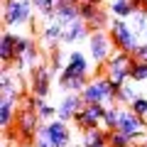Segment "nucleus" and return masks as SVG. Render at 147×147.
<instances>
[{"instance_id": "1", "label": "nucleus", "mask_w": 147, "mask_h": 147, "mask_svg": "<svg viewBox=\"0 0 147 147\" xmlns=\"http://www.w3.org/2000/svg\"><path fill=\"white\" fill-rule=\"evenodd\" d=\"M108 34H110V39H113V44H115V49L127 52V54H135L137 49H140V44H142V39L132 32L130 22L120 20V17H113V20H110Z\"/></svg>"}, {"instance_id": "2", "label": "nucleus", "mask_w": 147, "mask_h": 147, "mask_svg": "<svg viewBox=\"0 0 147 147\" xmlns=\"http://www.w3.org/2000/svg\"><path fill=\"white\" fill-rule=\"evenodd\" d=\"M32 12H34L32 0H3V30H10V27L17 30L32 22Z\"/></svg>"}, {"instance_id": "3", "label": "nucleus", "mask_w": 147, "mask_h": 147, "mask_svg": "<svg viewBox=\"0 0 147 147\" xmlns=\"http://www.w3.org/2000/svg\"><path fill=\"white\" fill-rule=\"evenodd\" d=\"M86 44H88L91 61H93L96 66H98V71H100V66H105V61H108V59L113 57V52H115V44L110 39L108 30H91Z\"/></svg>"}, {"instance_id": "4", "label": "nucleus", "mask_w": 147, "mask_h": 147, "mask_svg": "<svg viewBox=\"0 0 147 147\" xmlns=\"http://www.w3.org/2000/svg\"><path fill=\"white\" fill-rule=\"evenodd\" d=\"M132 61H135V57H132V54L115 49V52H113V57L105 61L103 74L108 76L110 81H115V84H125V81H130V69H132Z\"/></svg>"}, {"instance_id": "5", "label": "nucleus", "mask_w": 147, "mask_h": 147, "mask_svg": "<svg viewBox=\"0 0 147 147\" xmlns=\"http://www.w3.org/2000/svg\"><path fill=\"white\" fill-rule=\"evenodd\" d=\"M52 79H54V74L47 64L32 69L30 71V93L37 96V98H47L52 93Z\"/></svg>"}, {"instance_id": "6", "label": "nucleus", "mask_w": 147, "mask_h": 147, "mask_svg": "<svg viewBox=\"0 0 147 147\" xmlns=\"http://www.w3.org/2000/svg\"><path fill=\"white\" fill-rule=\"evenodd\" d=\"M88 69H91V61L81 49H71L69 52V59H66V66H64L59 81H66L71 76H88Z\"/></svg>"}, {"instance_id": "7", "label": "nucleus", "mask_w": 147, "mask_h": 147, "mask_svg": "<svg viewBox=\"0 0 147 147\" xmlns=\"http://www.w3.org/2000/svg\"><path fill=\"white\" fill-rule=\"evenodd\" d=\"M17 132H20V137H25L27 142L37 140V127H39V115H37V110L32 108H22L20 113H17Z\"/></svg>"}, {"instance_id": "8", "label": "nucleus", "mask_w": 147, "mask_h": 147, "mask_svg": "<svg viewBox=\"0 0 147 147\" xmlns=\"http://www.w3.org/2000/svg\"><path fill=\"white\" fill-rule=\"evenodd\" d=\"M57 108H59V120H64V123H71L74 118H76V113H81V110L86 108V100L81 98V93H66L61 100L57 103Z\"/></svg>"}, {"instance_id": "9", "label": "nucleus", "mask_w": 147, "mask_h": 147, "mask_svg": "<svg viewBox=\"0 0 147 147\" xmlns=\"http://www.w3.org/2000/svg\"><path fill=\"white\" fill-rule=\"evenodd\" d=\"M47 140L52 147H69L71 145V127L64 120L54 118V120L47 123Z\"/></svg>"}, {"instance_id": "10", "label": "nucleus", "mask_w": 147, "mask_h": 147, "mask_svg": "<svg viewBox=\"0 0 147 147\" xmlns=\"http://www.w3.org/2000/svg\"><path fill=\"white\" fill-rule=\"evenodd\" d=\"M118 130H120L123 135H127V137H135V135H140V132L147 130V120H145V118H140V115H135L130 108H123Z\"/></svg>"}, {"instance_id": "11", "label": "nucleus", "mask_w": 147, "mask_h": 147, "mask_svg": "<svg viewBox=\"0 0 147 147\" xmlns=\"http://www.w3.org/2000/svg\"><path fill=\"white\" fill-rule=\"evenodd\" d=\"M17 32L3 30V39H0V59H3V66H12L17 59Z\"/></svg>"}, {"instance_id": "12", "label": "nucleus", "mask_w": 147, "mask_h": 147, "mask_svg": "<svg viewBox=\"0 0 147 147\" xmlns=\"http://www.w3.org/2000/svg\"><path fill=\"white\" fill-rule=\"evenodd\" d=\"M88 34H91L88 25H86L84 20H76V22H71V25L64 27L61 44H76V42H81V39H88Z\"/></svg>"}, {"instance_id": "13", "label": "nucleus", "mask_w": 147, "mask_h": 147, "mask_svg": "<svg viewBox=\"0 0 147 147\" xmlns=\"http://www.w3.org/2000/svg\"><path fill=\"white\" fill-rule=\"evenodd\" d=\"M54 20L59 25H71V22L81 20L79 15V5H74V3H64V0H57V7H54Z\"/></svg>"}, {"instance_id": "14", "label": "nucleus", "mask_w": 147, "mask_h": 147, "mask_svg": "<svg viewBox=\"0 0 147 147\" xmlns=\"http://www.w3.org/2000/svg\"><path fill=\"white\" fill-rule=\"evenodd\" d=\"M61 34H64V25H59L57 20H52V22H47L44 25V30H42V42L47 44L49 49H57L59 44H61Z\"/></svg>"}, {"instance_id": "15", "label": "nucleus", "mask_w": 147, "mask_h": 147, "mask_svg": "<svg viewBox=\"0 0 147 147\" xmlns=\"http://www.w3.org/2000/svg\"><path fill=\"white\" fill-rule=\"evenodd\" d=\"M110 132L105 127H96V130H86L81 137V147H108Z\"/></svg>"}, {"instance_id": "16", "label": "nucleus", "mask_w": 147, "mask_h": 147, "mask_svg": "<svg viewBox=\"0 0 147 147\" xmlns=\"http://www.w3.org/2000/svg\"><path fill=\"white\" fill-rule=\"evenodd\" d=\"M108 10H110V15L113 17H120V20H130L132 15H135L140 7L132 3V0H113L108 5Z\"/></svg>"}, {"instance_id": "17", "label": "nucleus", "mask_w": 147, "mask_h": 147, "mask_svg": "<svg viewBox=\"0 0 147 147\" xmlns=\"http://www.w3.org/2000/svg\"><path fill=\"white\" fill-rule=\"evenodd\" d=\"M120 115H123V105H108V110H105V118L103 123H100V127H105L108 132H115L118 125H120Z\"/></svg>"}, {"instance_id": "18", "label": "nucleus", "mask_w": 147, "mask_h": 147, "mask_svg": "<svg viewBox=\"0 0 147 147\" xmlns=\"http://www.w3.org/2000/svg\"><path fill=\"white\" fill-rule=\"evenodd\" d=\"M15 108H17V100H10V98H0V125L10 127L12 120H15Z\"/></svg>"}, {"instance_id": "19", "label": "nucleus", "mask_w": 147, "mask_h": 147, "mask_svg": "<svg viewBox=\"0 0 147 147\" xmlns=\"http://www.w3.org/2000/svg\"><path fill=\"white\" fill-rule=\"evenodd\" d=\"M127 22H130L132 32L140 37L142 42H147V12H145V10H137V12H135V15H132Z\"/></svg>"}, {"instance_id": "20", "label": "nucleus", "mask_w": 147, "mask_h": 147, "mask_svg": "<svg viewBox=\"0 0 147 147\" xmlns=\"http://www.w3.org/2000/svg\"><path fill=\"white\" fill-rule=\"evenodd\" d=\"M88 76H71V79H66V81H59L57 86H61L66 93H84V88L88 86Z\"/></svg>"}, {"instance_id": "21", "label": "nucleus", "mask_w": 147, "mask_h": 147, "mask_svg": "<svg viewBox=\"0 0 147 147\" xmlns=\"http://www.w3.org/2000/svg\"><path fill=\"white\" fill-rule=\"evenodd\" d=\"M74 125L79 127L81 132H86V130H96V127H100V120H96L88 110L84 108L81 113H76V118H74Z\"/></svg>"}, {"instance_id": "22", "label": "nucleus", "mask_w": 147, "mask_h": 147, "mask_svg": "<svg viewBox=\"0 0 147 147\" xmlns=\"http://www.w3.org/2000/svg\"><path fill=\"white\" fill-rule=\"evenodd\" d=\"M137 96H140V93H137L135 84H132V81H125V84L120 86V93H118V100H115V103L123 105V108H127V105H130Z\"/></svg>"}, {"instance_id": "23", "label": "nucleus", "mask_w": 147, "mask_h": 147, "mask_svg": "<svg viewBox=\"0 0 147 147\" xmlns=\"http://www.w3.org/2000/svg\"><path fill=\"white\" fill-rule=\"evenodd\" d=\"M34 12H39V17H44L47 22L54 20V7H57V0H32Z\"/></svg>"}, {"instance_id": "24", "label": "nucleus", "mask_w": 147, "mask_h": 147, "mask_svg": "<svg viewBox=\"0 0 147 147\" xmlns=\"http://www.w3.org/2000/svg\"><path fill=\"white\" fill-rule=\"evenodd\" d=\"M130 81H135V84H142V81H147V61H132V69H130Z\"/></svg>"}, {"instance_id": "25", "label": "nucleus", "mask_w": 147, "mask_h": 147, "mask_svg": "<svg viewBox=\"0 0 147 147\" xmlns=\"http://www.w3.org/2000/svg\"><path fill=\"white\" fill-rule=\"evenodd\" d=\"M108 147H132V137H127L120 130H115V132H110V137H108Z\"/></svg>"}, {"instance_id": "26", "label": "nucleus", "mask_w": 147, "mask_h": 147, "mask_svg": "<svg viewBox=\"0 0 147 147\" xmlns=\"http://www.w3.org/2000/svg\"><path fill=\"white\" fill-rule=\"evenodd\" d=\"M127 108H130L135 115H140V118H145V120H147V96H137Z\"/></svg>"}, {"instance_id": "27", "label": "nucleus", "mask_w": 147, "mask_h": 147, "mask_svg": "<svg viewBox=\"0 0 147 147\" xmlns=\"http://www.w3.org/2000/svg\"><path fill=\"white\" fill-rule=\"evenodd\" d=\"M98 7H100V5H93V3H79V15H81V20L88 25V22L93 20V15H96Z\"/></svg>"}, {"instance_id": "28", "label": "nucleus", "mask_w": 147, "mask_h": 147, "mask_svg": "<svg viewBox=\"0 0 147 147\" xmlns=\"http://www.w3.org/2000/svg\"><path fill=\"white\" fill-rule=\"evenodd\" d=\"M86 110H88V113L96 118V120H100V123H103V118H105V110H108V105H103V103H88V105H86Z\"/></svg>"}, {"instance_id": "29", "label": "nucleus", "mask_w": 147, "mask_h": 147, "mask_svg": "<svg viewBox=\"0 0 147 147\" xmlns=\"http://www.w3.org/2000/svg\"><path fill=\"white\" fill-rule=\"evenodd\" d=\"M132 57H135L137 61H147V42H142V44H140V49H137Z\"/></svg>"}, {"instance_id": "30", "label": "nucleus", "mask_w": 147, "mask_h": 147, "mask_svg": "<svg viewBox=\"0 0 147 147\" xmlns=\"http://www.w3.org/2000/svg\"><path fill=\"white\" fill-rule=\"evenodd\" d=\"M91 3H93V5H103V0H91Z\"/></svg>"}, {"instance_id": "31", "label": "nucleus", "mask_w": 147, "mask_h": 147, "mask_svg": "<svg viewBox=\"0 0 147 147\" xmlns=\"http://www.w3.org/2000/svg\"><path fill=\"white\" fill-rule=\"evenodd\" d=\"M79 147H81V145H79Z\"/></svg>"}]
</instances>
